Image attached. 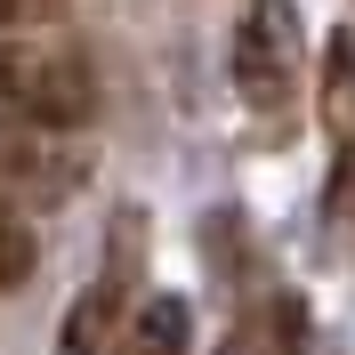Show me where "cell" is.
Masks as SVG:
<instances>
[{"label": "cell", "instance_id": "6da1fadb", "mask_svg": "<svg viewBox=\"0 0 355 355\" xmlns=\"http://www.w3.org/2000/svg\"><path fill=\"white\" fill-rule=\"evenodd\" d=\"M97 113V81H89L81 57L41 41H0V121H24V130H73Z\"/></svg>", "mask_w": 355, "mask_h": 355}, {"label": "cell", "instance_id": "7a4b0ae2", "mask_svg": "<svg viewBox=\"0 0 355 355\" xmlns=\"http://www.w3.org/2000/svg\"><path fill=\"white\" fill-rule=\"evenodd\" d=\"M299 73H307L299 8H291V0H259V8L234 24V89H243V105L283 113L291 89H299Z\"/></svg>", "mask_w": 355, "mask_h": 355}, {"label": "cell", "instance_id": "3957f363", "mask_svg": "<svg viewBox=\"0 0 355 355\" xmlns=\"http://www.w3.org/2000/svg\"><path fill=\"white\" fill-rule=\"evenodd\" d=\"M89 162L73 146H49L24 121H0V202H65Z\"/></svg>", "mask_w": 355, "mask_h": 355}, {"label": "cell", "instance_id": "277c9868", "mask_svg": "<svg viewBox=\"0 0 355 355\" xmlns=\"http://www.w3.org/2000/svg\"><path fill=\"white\" fill-rule=\"evenodd\" d=\"M121 323H130V307H121V266H105V275L65 307V339H57V347L65 355H97V347L121 339Z\"/></svg>", "mask_w": 355, "mask_h": 355}, {"label": "cell", "instance_id": "5b68a950", "mask_svg": "<svg viewBox=\"0 0 355 355\" xmlns=\"http://www.w3.org/2000/svg\"><path fill=\"white\" fill-rule=\"evenodd\" d=\"M315 113H323L331 154H347V146H355V33H331V49H323V89H315Z\"/></svg>", "mask_w": 355, "mask_h": 355}, {"label": "cell", "instance_id": "8992f818", "mask_svg": "<svg viewBox=\"0 0 355 355\" xmlns=\"http://www.w3.org/2000/svg\"><path fill=\"white\" fill-rule=\"evenodd\" d=\"M186 331H194L186 299H146V307H137L130 323H121L113 355H186Z\"/></svg>", "mask_w": 355, "mask_h": 355}, {"label": "cell", "instance_id": "52a82bcc", "mask_svg": "<svg viewBox=\"0 0 355 355\" xmlns=\"http://www.w3.org/2000/svg\"><path fill=\"white\" fill-rule=\"evenodd\" d=\"M299 339H307L299 299H275L266 315H250L243 331H234V347H226V355H299Z\"/></svg>", "mask_w": 355, "mask_h": 355}, {"label": "cell", "instance_id": "ba28073f", "mask_svg": "<svg viewBox=\"0 0 355 355\" xmlns=\"http://www.w3.org/2000/svg\"><path fill=\"white\" fill-rule=\"evenodd\" d=\"M33 259H41V250H33V234H24V226L8 218V210H0V291L33 283Z\"/></svg>", "mask_w": 355, "mask_h": 355}, {"label": "cell", "instance_id": "9c48e42d", "mask_svg": "<svg viewBox=\"0 0 355 355\" xmlns=\"http://www.w3.org/2000/svg\"><path fill=\"white\" fill-rule=\"evenodd\" d=\"M49 17H65V0H0V41H24Z\"/></svg>", "mask_w": 355, "mask_h": 355}, {"label": "cell", "instance_id": "30bf717a", "mask_svg": "<svg viewBox=\"0 0 355 355\" xmlns=\"http://www.w3.org/2000/svg\"><path fill=\"white\" fill-rule=\"evenodd\" d=\"M331 210H355V146L331 154Z\"/></svg>", "mask_w": 355, "mask_h": 355}]
</instances>
